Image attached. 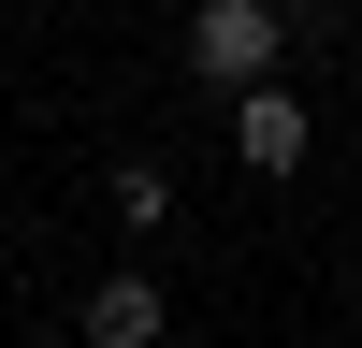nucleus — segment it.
Returning <instances> with one entry per match:
<instances>
[{
    "instance_id": "obj_4",
    "label": "nucleus",
    "mask_w": 362,
    "mask_h": 348,
    "mask_svg": "<svg viewBox=\"0 0 362 348\" xmlns=\"http://www.w3.org/2000/svg\"><path fill=\"white\" fill-rule=\"evenodd\" d=\"M116 218H131V232H160V218H174V174H160V160H131V174H116Z\"/></svg>"
},
{
    "instance_id": "obj_1",
    "label": "nucleus",
    "mask_w": 362,
    "mask_h": 348,
    "mask_svg": "<svg viewBox=\"0 0 362 348\" xmlns=\"http://www.w3.org/2000/svg\"><path fill=\"white\" fill-rule=\"evenodd\" d=\"M276 44H290L276 0H189V73L232 87V102H247V87H276Z\"/></svg>"
},
{
    "instance_id": "obj_3",
    "label": "nucleus",
    "mask_w": 362,
    "mask_h": 348,
    "mask_svg": "<svg viewBox=\"0 0 362 348\" xmlns=\"http://www.w3.org/2000/svg\"><path fill=\"white\" fill-rule=\"evenodd\" d=\"M160 319H174L160 276H102V290L73 305V334H87V348H160Z\"/></svg>"
},
{
    "instance_id": "obj_2",
    "label": "nucleus",
    "mask_w": 362,
    "mask_h": 348,
    "mask_svg": "<svg viewBox=\"0 0 362 348\" xmlns=\"http://www.w3.org/2000/svg\"><path fill=\"white\" fill-rule=\"evenodd\" d=\"M305 102H290V87H247V102H232V160L261 174V189H276V174H305Z\"/></svg>"
}]
</instances>
